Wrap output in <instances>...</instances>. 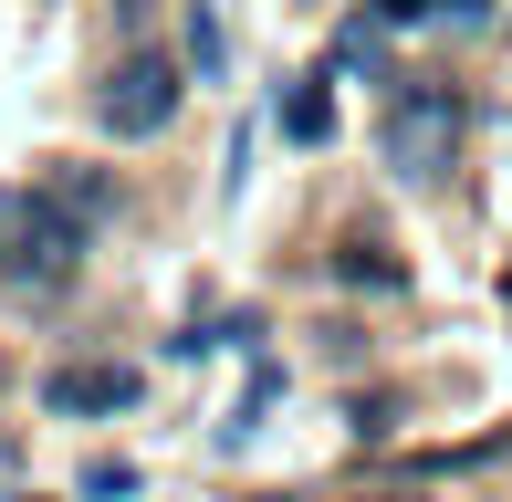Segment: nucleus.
Segmentation results:
<instances>
[{
    "mask_svg": "<svg viewBox=\"0 0 512 502\" xmlns=\"http://www.w3.org/2000/svg\"><path fill=\"white\" fill-rule=\"evenodd\" d=\"M84 251H95V220H84L53 178H11V189H0V283L63 293L84 272Z\"/></svg>",
    "mask_w": 512,
    "mask_h": 502,
    "instance_id": "nucleus-1",
    "label": "nucleus"
},
{
    "mask_svg": "<svg viewBox=\"0 0 512 502\" xmlns=\"http://www.w3.org/2000/svg\"><path fill=\"white\" fill-rule=\"evenodd\" d=\"M84 492H95V502H126L136 471H126V461H95V471H84Z\"/></svg>",
    "mask_w": 512,
    "mask_h": 502,
    "instance_id": "nucleus-9",
    "label": "nucleus"
},
{
    "mask_svg": "<svg viewBox=\"0 0 512 502\" xmlns=\"http://www.w3.org/2000/svg\"><path fill=\"white\" fill-rule=\"evenodd\" d=\"M178 95H189V84H178L168 53H126V63L95 84V136H115V147H136V136H168Z\"/></svg>",
    "mask_w": 512,
    "mask_h": 502,
    "instance_id": "nucleus-3",
    "label": "nucleus"
},
{
    "mask_svg": "<svg viewBox=\"0 0 512 502\" xmlns=\"http://www.w3.org/2000/svg\"><path fill=\"white\" fill-rule=\"evenodd\" d=\"M262 502H304V492H262Z\"/></svg>",
    "mask_w": 512,
    "mask_h": 502,
    "instance_id": "nucleus-11",
    "label": "nucleus"
},
{
    "mask_svg": "<svg viewBox=\"0 0 512 502\" xmlns=\"http://www.w3.org/2000/svg\"><path fill=\"white\" fill-rule=\"evenodd\" d=\"M335 63H356V74H387V53H377V21H345V32H335Z\"/></svg>",
    "mask_w": 512,
    "mask_h": 502,
    "instance_id": "nucleus-8",
    "label": "nucleus"
},
{
    "mask_svg": "<svg viewBox=\"0 0 512 502\" xmlns=\"http://www.w3.org/2000/svg\"><path fill=\"white\" fill-rule=\"evenodd\" d=\"M189 74L220 84L230 74V32H220V0H189Z\"/></svg>",
    "mask_w": 512,
    "mask_h": 502,
    "instance_id": "nucleus-6",
    "label": "nucleus"
},
{
    "mask_svg": "<svg viewBox=\"0 0 512 502\" xmlns=\"http://www.w3.org/2000/svg\"><path fill=\"white\" fill-rule=\"evenodd\" d=\"M429 11H439V0H377V21H408V32H418Z\"/></svg>",
    "mask_w": 512,
    "mask_h": 502,
    "instance_id": "nucleus-10",
    "label": "nucleus"
},
{
    "mask_svg": "<svg viewBox=\"0 0 512 502\" xmlns=\"http://www.w3.org/2000/svg\"><path fill=\"white\" fill-rule=\"evenodd\" d=\"M460 126H471V105L450 95V84H398L377 116V157L387 178H418V189H439V178L460 168Z\"/></svg>",
    "mask_w": 512,
    "mask_h": 502,
    "instance_id": "nucleus-2",
    "label": "nucleus"
},
{
    "mask_svg": "<svg viewBox=\"0 0 512 502\" xmlns=\"http://www.w3.org/2000/svg\"><path fill=\"white\" fill-rule=\"evenodd\" d=\"M335 272H345V283H356V293H398V283H408V272L387 262L377 241H356V251H345V262H335Z\"/></svg>",
    "mask_w": 512,
    "mask_h": 502,
    "instance_id": "nucleus-7",
    "label": "nucleus"
},
{
    "mask_svg": "<svg viewBox=\"0 0 512 502\" xmlns=\"http://www.w3.org/2000/svg\"><path fill=\"white\" fill-rule=\"evenodd\" d=\"M377 502H418V492H377Z\"/></svg>",
    "mask_w": 512,
    "mask_h": 502,
    "instance_id": "nucleus-12",
    "label": "nucleus"
},
{
    "mask_svg": "<svg viewBox=\"0 0 512 502\" xmlns=\"http://www.w3.org/2000/svg\"><path fill=\"white\" fill-rule=\"evenodd\" d=\"M136 398H147L136 367H53L42 377V408H53V419H126Z\"/></svg>",
    "mask_w": 512,
    "mask_h": 502,
    "instance_id": "nucleus-4",
    "label": "nucleus"
},
{
    "mask_svg": "<svg viewBox=\"0 0 512 502\" xmlns=\"http://www.w3.org/2000/svg\"><path fill=\"white\" fill-rule=\"evenodd\" d=\"M0 377H11V367H0Z\"/></svg>",
    "mask_w": 512,
    "mask_h": 502,
    "instance_id": "nucleus-13",
    "label": "nucleus"
},
{
    "mask_svg": "<svg viewBox=\"0 0 512 502\" xmlns=\"http://www.w3.org/2000/svg\"><path fill=\"white\" fill-rule=\"evenodd\" d=\"M283 136H293V147H324V136H335V95H324V74H304L283 95Z\"/></svg>",
    "mask_w": 512,
    "mask_h": 502,
    "instance_id": "nucleus-5",
    "label": "nucleus"
}]
</instances>
